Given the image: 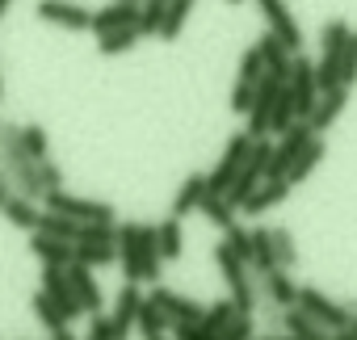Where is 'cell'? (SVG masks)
I'll return each instance as SVG.
<instances>
[{"mask_svg":"<svg viewBox=\"0 0 357 340\" xmlns=\"http://www.w3.org/2000/svg\"><path fill=\"white\" fill-rule=\"evenodd\" d=\"M0 177L13 185V194L30 198V202H43L47 190H43V177H38V160L26 155L22 147V126L0 118Z\"/></svg>","mask_w":357,"mask_h":340,"instance_id":"1","label":"cell"},{"mask_svg":"<svg viewBox=\"0 0 357 340\" xmlns=\"http://www.w3.org/2000/svg\"><path fill=\"white\" fill-rule=\"evenodd\" d=\"M38 206H43V210H55V215H68V219L80 223V227H89V223L114 227V223H118V210H114L109 202H101V198H80V194H68V190H51Z\"/></svg>","mask_w":357,"mask_h":340,"instance_id":"2","label":"cell"},{"mask_svg":"<svg viewBox=\"0 0 357 340\" xmlns=\"http://www.w3.org/2000/svg\"><path fill=\"white\" fill-rule=\"evenodd\" d=\"M215 265H219V273L227 281V298L236 302V311L257 315V277H252V269L240 256H231L223 244H215Z\"/></svg>","mask_w":357,"mask_h":340,"instance_id":"3","label":"cell"},{"mask_svg":"<svg viewBox=\"0 0 357 340\" xmlns=\"http://www.w3.org/2000/svg\"><path fill=\"white\" fill-rule=\"evenodd\" d=\"M118 227V223H114ZM114 227L105 223H89L80 227V240L72 244V261L84 265V269H105L118 261V240H114Z\"/></svg>","mask_w":357,"mask_h":340,"instance_id":"4","label":"cell"},{"mask_svg":"<svg viewBox=\"0 0 357 340\" xmlns=\"http://www.w3.org/2000/svg\"><path fill=\"white\" fill-rule=\"evenodd\" d=\"M248 151H252V139H248L244 130H236V134L227 139L223 155L215 160V168L206 173V194H215V198H223V194H227V185L236 181V173H240V164L248 160Z\"/></svg>","mask_w":357,"mask_h":340,"instance_id":"5","label":"cell"},{"mask_svg":"<svg viewBox=\"0 0 357 340\" xmlns=\"http://www.w3.org/2000/svg\"><path fill=\"white\" fill-rule=\"evenodd\" d=\"M286 93H290V101H294V118H298V122H307V118H311V109H315V101H319V84H315V59H307V55H294V63H290V76H286Z\"/></svg>","mask_w":357,"mask_h":340,"instance_id":"6","label":"cell"},{"mask_svg":"<svg viewBox=\"0 0 357 340\" xmlns=\"http://www.w3.org/2000/svg\"><path fill=\"white\" fill-rule=\"evenodd\" d=\"M315 134L307 130V122H294L273 147H269V168H265V181H286V173L294 168V160L303 155V147L311 143Z\"/></svg>","mask_w":357,"mask_h":340,"instance_id":"7","label":"cell"},{"mask_svg":"<svg viewBox=\"0 0 357 340\" xmlns=\"http://www.w3.org/2000/svg\"><path fill=\"white\" fill-rule=\"evenodd\" d=\"M282 84H286V80H278V76H269V72L257 80L252 105H248V114H244V134H248V139H269V118H273V101H278Z\"/></svg>","mask_w":357,"mask_h":340,"instance_id":"8","label":"cell"},{"mask_svg":"<svg viewBox=\"0 0 357 340\" xmlns=\"http://www.w3.org/2000/svg\"><path fill=\"white\" fill-rule=\"evenodd\" d=\"M294 307H298L307 319H315L319 327H328V332H340V327H349V311H344L336 298H328L319 286H298V298H294Z\"/></svg>","mask_w":357,"mask_h":340,"instance_id":"9","label":"cell"},{"mask_svg":"<svg viewBox=\"0 0 357 340\" xmlns=\"http://www.w3.org/2000/svg\"><path fill=\"white\" fill-rule=\"evenodd\" d=\"M252 5L261 9L265 30H269L273 38H282L290 55H303V42H307V38H303V26L294 22V13L286 9V0H252Z\"/></svg>","mask_w":357,"mask_h":340,"instance_id":"10","label":"cell"},{"mask_svg":"<svg viewBox=\"0 0 357 340\" xmlns=\"http://www.w3.org/2000/svg\"><path fill=\"white\" fill-rule=\"evenodd\" d=\"M147 302L160 307V315L168 319V327H172V323H202V311H206L202 302H194V298H185V294H176V290H168V286H151Z\"/></svg>","mask_w":357,"mask_h":340,"instance_id":"11","label":"cell"},{"mask_svg":"<svg viewBox=\"0 0 357 340\" xmlns=\"http://www.w3.org/2000/svg\"><path fill=\"white\" fill-rule=\"evenodd\" d=\"M257 277V307L269 302L278 311H290L294 298H298V281L286 273V269H269V273H252Z\"/></svg>","mask_w":357,"mask_h":340,"instance_id":"12","label":"cell"},{"mask_svg":"<svg viewBox=\"0 0 357 340\" xmlns=\"http://www.w3.org/2000/svg\"><path fill=\"white\" fill-rule=\"evenodd\" d=\"M34 13H38L43 22L59 26V30H89V26H93V9L76 5V0H38Z\"/></svg>","mask_w":357,"mask_h":340,"instance_id":"13","label":"cell"},{"mask_svg":"<svg viewBox=\"0 0 357 340\" xmlns=\"http://www.w3.org/2000/svg\"><path fill=\"white\" fill-rule=\"evenodd\" d=\"M63 273H68V286H72L80 311H84V315H105V294H101V281L93 277V269H84V265L72 261Z\"/></svg>","mask_w":357,"mask_h":340,"instance_id":"14","label":"cell"},{"mask_svg":"<svg viewBox=\"0 0 357 340\" xmlns=\"http://www.w3.org/2000/svg\"><path fill=\"white\" fill-rule=\"evenodd\" d=\"M344 105H349V88H332V93H319V101H315V109H311V118H307V130H311L315 139H324V134H328V130L340 122Z\"/></svg>","mask_w":357,"mask_h":340,"instance_id":"15","label":"cell"},{"mask_svg":"<svg viewBox=\"0 0 357 340\" xmlns=\"http://www.w3.org/2000/svg\"><path fill=\"white\" fill-rule=\"evenodd\" d=\"M38 290L59 307V315H63L68 323L84 315L80 302H76V294H72V286H68V273H63V269H43V286H38Z\"/></svg>","mask_w":357,"mask_h":340,"instance_id":"16","label":"cell"},{"mask_svg":"<svg viewBox=\"0 0 357 340\" xmlns=\"http://www.w3.org/2000/svg\"><path fill=\"white\" fill-rule=\"evenodd\" d=\"M139 302H143L139 286H135V281H126V286L118 290V298H114V311H109V327H114V340H130V327H135Z\"/></svg>","mask_w":357,"mask_h":340,"instance_id":"17","label":"cell"},{"mask_svg":"<svg viewBox=\"0 0 357 340\" xmlns=\"http://www.w3.org/2000/svg\"><path fill=\"white\" fill-rule=\"evenodd\" d=\"M164 261H160V244H155V223H139V281L160 286Z\"/></svg>","mask_w":357,"mask_h":340,"instance_id":"18","label":"cell"},{"mask_svg":"<svg viewBox=\"0 0 357 340\" xmlns=\"http://www.w3.org/2000/svg\"><path fill=\"white\" fill-rule=\"evenodd\" d=\"M139 22V5H118V0H109L105 9H93V34H114V30H130Z\"/></svg>","mask_w":357,"mask_h":340,"instance_id":"19","label":"cell"},{"mask_svg":"<svg viewBox=\"0 0 357 340\" xmlns=\"http://www.w3.org/2000/svg\"><path fill=\"white\" fill-rule=\"evenodd\" d=\"M114 240H118V265L126 273V281L139 286V223H118L114 227Z\"/></svg>","mask_w":357,"mask_h":340,"instance_id":"20","label":"cell"},{"mask_svg":"<svg viewBox=\"0 0 357 340\" xmlns=\"http://www.w3.org/2000/svg\"><path fill=\"white\" fill-rule=\"evenodd\" d=\"M252 47H257V55H261V63H265V72H269V76H278V80H286V76H290L294 55L286 51V42H282V38H273V34L265 30Z\"/></svg>","mask_w":357,"mask_h":340,"instance_id":"21","label":"cell"},{"mask_svg":"<svg viewBox=\"0 0 357 340\" xmlns=\"http://www.w3.org/2000/svg\"><path fill=\"white\" fill-rule=\"evenodd\" d=\"M202 198H206V173H190L181 185H176V194H172V219H185V215H194L198 206H202Z\"/></svg>","mask_w":357,"mask_h":340,"instance_id":"22","label":"cell"},{"mask_svg":"<svg viewBox=\"0 0 357 340\" xmlns=\"http://www.w3.org/2000/svg\"><path fill=\"white\" fill-rule=\"evenodd\" d=\"M286 198H290V181H261V185H257V194L240 206V215L261 219V215H269L273 206H282Z\"/></svg>","mask_w":357,"mask_h":340,"instance_id":"23","label":"cell"},{"mask_svg":"<svg viewBox=\"0 0 357 340\" xmlns=\"http://www.w3.org/2000/svg\"><path fill=\"white\" fill-rule=\"evenodd\" d=\"M30 252L38 256V265L43 269H68L72 265V244H63V240H51V235H30Z\"/></svg>","mask_w":357,"mask_h":340,"instance_id":"24","label":"cell"},{"mask_svg":"<svg viewBox=\"0 0 357 340\" xmlns=\"http://www.w3.org/2000/svg\"><path fill=\"white\" fill-rule=\"evenodd\" d=\"M155 244H160V261H181L185 256V231H181V219L164 215L155 223Z\"/></svg>","mask_w":357,"mask_h":340,"instance_id":"25","label":"cell"},{"mask_svg":"<svg viewBox=\"0 0 357 340\" xmlns=\"http://www.w3.org/2000/svg\"><path fill=\"white\" fill-rule=\"evenodd\" d=\"M290 340H332V332L328 327H319L315 319H307L298 307H290V311H282V323H278Z\"/></svg>","mask_w":357,"mask_h":340,"instance_id":"26","label":"cell"},{"mask_svg":"<svg viewBox=\"0 0 357 340\" xmlns=\"http://www.w3.org/2000/svg\"><path fill=\"white\" fill-rule=\"evenodd\" d=\"M324 155H328V139H311L307 147H303V155L294 160V168H290V173H286V181H290V190L294 185H303L311 173H315V168L324 164Z\"/></svg>","mask_w":357,"mask_h":340,"instance_id":"27","label":"cell"},{"mask_svg":"<svg viewBox=\"0 0 357 340\" xmlns=\"http://www.w3.org/2000/svg\"><path fill=\"white\" fill-rule=\"evenodd\" d=\"M269 244H273V265L278 269H298V244H294V231L290 227H282V223H273L269 227Z\"/></svg>","mask_w":357,"mask_h":340,"instance_id":"28","label":"cell"},{"mask_svg":"<svg viewBox=\"0 0 357 340\" xmlns=\"http://www.w3.org/2000/svg\"><path fill=\"white\" fill-rule=\"evenodd\" d=\"M38 235H51V240H63V244H76L80 240V223H72L68 215H55V210H38Z\"/></svg>","mask_w":357,"mask_h":340,"instance_id":"29","label":"cell"},{"mask_svg":"<svg viewBox=\"0 0 357 340\" xmlns=\"http://www.w3.org/2000/svg\"><path fill=\"white\" fill-rule=\"evenodd\" d=\"M248 240H252V261H248V269H252V273L278 269V265H273V244H269V223L248 227Z\"/></svg>","mask_w":357,"mask_h":340,"instance_id":"30","label":"cell"},{"mask_svg":"<svg viewBox=\"0 0 357 340\" xmlns=\"http://www.w3.org/2000/svg\"><path fill=\"white\" fill-rule=\"evenodd\" d=\"M194 5H198V0H168V5H164V26H160V38H164V42L181 38V30H185Z\"/></svg>","mask_w":357,"mask_h":340,"instance_id":"31","label":"cell"},{"mask_svg":"<svg viewBox=\"0 0 357 340\" xmlns=\"http://www.w3.org/2000/svg\"><path fill=\"white\" fill-rule=\"evenodd\" d=\"M38 202H30V198H22V194H13L9 202H5V210H0V215H5L13 227H22V231H34L38 227Z\"/></svg>","mask_w":357,"mask_h":340,"instance_id":"32","label":"cell"},{"mask_svg":"<svg viewBox=\"0 0 357 340\" xmlns=\"http://www.w3.org/2000/svg\"><path fill=\"white\" fill-rule=\"evenodd\" d=\"M236 315H240V311H236V302H231V298H219V302H211V307L202 311V323H198V327H202L206 336H223V332H227V323H231Z\"/></svg>","mask_w":357,"mask_h":340,"instance_id":"33","label":"cell"},{"mask_svg":"<svg viewBox=\"0 0 357 340\" xmlns=\"http://www.w3.org/2000/svg\"><path fill=\"white\" fill-rule=\"evenodd\" d=\"M30 307H34V319L47 327V336H55V332H63V327H72L63 315H59V307L43 294V290H34V298H30Z\"/></svg>","mask_w":357,"mask_h":340,"instance_id":"34","label":"cell"},{"mask_svg":"<svg viewBox=\"0 0 357 340\" xmlns=\"http://www.w3.org/2000/svg\"><path fill=\"white\" fill-rule=\"evenodd\" d=\"M135 327H139V336H143V340H151V336H168V319L160 315V307H155V302H147V294H143V302H139Z\"/></svg>","mask_w":357,"mask_h":340,"instance_id":"35","label":"cell"},{"mask_svg":"<svg viewBox=\"0 0 357 340\" xmlns=\"http://www.w3.org/2000/svg\"><path fill=\"white\" fill-rule=\"evenodd\" d=\"M294 122H298V118H294V101H290V93H286V84H282V93H278V101H273V118H269V139H282Z\"/></svg>","mask_w":357,"mask_h":340,"instance_id":"36","label":"cell"},{"mask_svg":"<svg viewBox=\"0 0 357 340\" xmlns=\"http://www.w3.org/2000/svg\"><path fill=\"white\" fill-rule=\"evenodd\" d=\"M198 215H206V219H211V223H215L219 231H231V227L240 223V215H236V210H231V206H227L223 198H215V194H206V198H202Z\"/></svg>","mask_w":357,"mask_h":340,"instance_id":"37","label":"cell"},{"mask_svg":"<svg viewBox=\"0 0 357 340\" xmlns=\"http://www.w3.org/2000/svg\"><path fill=\"white\" fill-rule=\"evenodd\" d=\"M22 147H26V155H30V160H51V139H47V126L26 122V126H22Z\"/></svg>","mask_w":357,"mask_h":340,"instance_id":"38","label":"cell"},{"mask_svg":"<svg viewBox=\"0 0 357 340\" xmlns=\"http://www.w3.org/2000/svg\"><path fill=\"white\" fill-rule=\"evenodd\" d=\"M336 84L340 88H353L357 84V30L344 38V47H340V72H336Z\"/></svg>","mask_w":357,"mask_h":340,"instance_id":"39","label":"cell"},{"mask_svg":"<svg viewBox=\"0 0 357 340\" xmlns=\"http://www.w3.org/2000/svg\"><path fill=\"white\" fill-rule=\"evenodd\" d=\"M135 42H139V30L130 26V30H114V34H101V38H97V51H101V55H126Z\"/></svg>","mask_w":357,"mask_h":340,"instance_id":"40","label":"cell"},{"mask_svg":"<svg viewBox=\"0 0 357 340\" xmlns=\"http://www.w3.org/2000/svg\"><path fill=\"white\" fill-rule=\"evenodd\" d=\"M160 26H164V5H139V38H160Z\"/></svg>","mask_w":357,"mask_h":340,"instance_id":"41","label":"cell"},{"mask_svg":"<svg viewBox=\"0 0 357 340\" xmlns=\"http://www.w3.org/2000/svg\"><path fill=\"white\" fill-rule=\"evenodd\" d=\"M265 76V63H261V55H257V47H248L244 55H240V68H236V80L240 84H257Z\"/></svg>","mask_w":357,"mask_h":340,"instance_id":"42","label":"cell"},{"mask_svg":"<svg viewBox=\"0 0 357 340\" xmlns=\"http://www.w3.org/2000/svg\"><path fill=\"white\" fill-rule=\"evenodd\" d=\"M252 336H257V315H244V311H240V315L227 323V332H223L219 340H252Z\"/></svg>","mask_w":357,"mask_h":340,"instance_id":"43","label":"cell"},{"mask_svg":"<svg viewBox=\"0 0 357 340\" xmlns=\"http://www.w3.org/2000/svg\"><path fill=\"white\" fill-rule=\"evenodd\" d=\"M252 93H257V84H240V80L231 84V114H236V118H244V114H248Z\"/></svg>","mask_w":357,"mask_h":340,"instance_id":"44","label":"cell"},{"mask_svg":"<svg viewBox=\"0 0 357 340\" xmlns=\"http://www.w3.org/2000/svg\"><path fill=\"white\" fill-rule=\"evenodd\" d=\"M84 340H114L109 315H89V332H84Z\"/></svg>","mask_w":357,"mask_h":340,"instance_id":"45","label":"cell"},{"mask_svg":"<svg viewBox=\"0 0 357 340\" xmlns=\"http://www.w3.org/2000/svg\"><path fill=\"white\" fill-rule=\"evenodd\" d=\"M9 198H13V185H9L5 177H0V210H5V202H9Z\"/></svg>","mask_w":357,"mask_h":340,"instance_id":"46","label":"cell"},{"mask_svg":"<svg viewBox=\"0 0 357 340\" xmlns=\"http://www.w3.org/2000/svg\"><path fill=\"white\" fill-rule=\"evenodd\" d=\"M252 340H290V336H286V332H257Z\"/></svg>","mask_w":357,"mask_h":340,"instance_id":"47","label":"cell"},{"mask_svg":"<svg viewBox=\"0 0 357 340\" xmlns=\"http://www.w3.org/2000/svg\"><path fill=\"white\" fill-rule=\"evenodd\" d=\"M51 340H76V336H72V327H63V332H55Z\"/></svg>","mask_w":357,"mask_h":340,"instance_id":"48","label":"cell"},{"mask_svg":"<svg viewBox=\"0 0 357 340\" xmlns=\"http://www.w3.org/2000/svg\"><path fill=\"white\" fill-rule=\"evenodd\" d=\"M0 101H5V72H0Z\"/></svg>","mask_w":357,"mask_h":340,"instance_id":"49","label":"cell"},{"mask_svg":"<svg viewBox=\"0 0 357 340\" xmlns=\"http://www.w3.org/2000/svg\"><path fill=\"white\" fill-rule=\"evenodd\" d=\"M151 340H168V336H151Z\"/></svg>","mask_w":357,"mask_h":340,"instance_id":"50","label":"cell"},{"mask_svg":"<svg viewBox=\"0 0 357 340\" xmlns=\"http://www.w3.org/2000/svg\"><path fill=\"white\" fill-rule=\"evenodd\" d=\"M0 5H13V0H0Z\"/></svg>","mask_w":357,"mask_h":340,"instance_id":"51","label":"cell"},{"mask_svg":"<svg viewBox=\"0 0 357 340\" xmlns=\"http://www.w3.org/2000/svg\"><path fill=\"white\" fill-rule=\"evenodd\" d=\"M227 5H240V0H227Z\"/></svg>","mask_w":357,"mask_h":340,"instance_id":"52","label":"cell"}]
</instances>
